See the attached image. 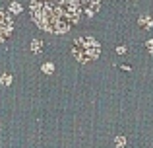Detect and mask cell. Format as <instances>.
<instances>
[{
    "mask_svg": "<svg viewBox=\"0 0 153 148\" xmlns=\"http://www.w3.org/2000/svg\"><path fill=\"white\" fill-rule=\"evenodd\" d=\"M79 0H31V16L49 33H66L79 22Z\"/></svg>",
    "mask_w": 153,
    "mask_h": 148,
    "instance_id": "obj_1",
    "label": "cell"
},
{
    "mask_svg": "<svg viewBox=\"0 0 153 148\" xmlns=\"http://www.w3.org/2000/svg\"><path fill=\"white\" fill-rule=\"evenodd\" d=\"M99 53H101V47H99L97 39L89 37V35H79L72 45V55L78 62H89L97 59Z\"/></svg>",
    "mask_w": 153,
    "mask_h": 148,
    "instance_id": "obj_2",
    "label": "cell"
},
{
    "mask_svg": "<svg viewBox=\"0 0 153 148\" xmlns=\"http://www.w3.org/2000/svg\"><path fill=\"white\" fill-rule=\"evenodd\" d=\"M14 31V22H12V16L6 10L0 8V43L8 37V35Z\"/></svg>",
    "mask_w": 153,
    "mask_h": 148,
    "instance_id": "obj_3",
    "label": "cell"
},
{
    "mask_svg": "<svg viewBox=\"0 0 153 148\" xmlns=\"http://www.w3.org/2000/svg\"><path fill=\"white\" fill-rule=\"evenodd\" d=\"M99 6H101V0H83V12L89 18L99 12Z\"/></svg>",
    "mask_w": 153,
    "mask_h": 148,
    "instance_id": "obj_4",
    "label": "cell"
},
{
    "mask_svg": "<svg viewBox=\"0 0 153 148\" xmlns=\"http://www.w3.org/2000/svg\"><path fill=\"white\" fill-rule=\"evenodd\" d=\"M138 26L142 27V29H151V27H153V18L147 16V14H142L138 18Z\"/></svg>",
    "mask_w": 153,
    "mask_h": 148,
    "instance_id": "obj_5",
    "label": "cell"
},
{
    "mask_svg": "<svg viewBox=\"0 0 153 148\" xmlns=\"http://www.w3.org/2000/svg\"><path fill=\"white\" fill-rule=\"evenodd\" d=\"M22 10H23L22 4H18V2H12V4H10V12H12V14H19Z\"/></svg>",
    "mask_w": 153,
    "mask_h": 148,
    "instance_id": "obj_6",
    "label": "cell"
},
{
    "mask_svg": "<svg viewBox=\"0 0 153 148\" xmlns=\"http://www.w3.org/2000/svg\"><path fill=\"white\" fill-rule=\"evenodd\" d=\"M114 146H116V148H124V146H126V137H116Z\"/></svg>",
    "mask_w": 153,
    "mask_h": 148,
    "instance_id": "obj_7",
    "label": "cell"
},
{
    "mask_svg": "<svg viewBox=\"0 0 153 148\" xmlns=\"http://www.w3.org/2000/svg\"><path fill=\"white\" fill-rule=\"evenodd\" d=\"M31 51H33V53H39V51H41V41H39V39H33V41H31Z\"/></svg>",
    "mask_w": 153,
    "mask_h": 148,
    "instance_id": "obj_8",
    "label": "cell"
},
{
    "mask_svg": "<svg viewBox=\"0 0 153 148\" xmlns=\"http://www.w3.org/2000/svg\"><path fill=\"white\" fill-rule=\"evenodd\" d=\"M0 82H2V86H8V84H12V74H2Z\"/></svg>",
    "mask_w": 153,
    "mask_h": 148,
    "instance_id": "obj_9",
    "label": "cell"
},
{
    "mask_svg": "<svg viewBox=\"0 0 153 148\" xmlns=\"http://www.w3.org/2000/svg\"><path fill=\"white\" fill-rule=\"evenodd\" d=\"M52 70H54V66H52V62H47V65H43V72H47V74H51Z\"/></svg>",
    "mask_w": 153,
    "mask_h": 148,
    "instance_id": "obj_10",
    "label": "cell"
},
{
    "mask_svg": "<svg viewBox=\"0 0 153 148\" xmlns=\"http://www.w3.org/2000/svg\"><path fill=\"white\" fill-rule=\"evenodd\" d=\"M146 45H147V51H149V53L153 55V39H149V41H147Z\"/></svg>",
    "mask_w": 153,
    "mask_h": 148,
    "instance_id": "obj_11",
    "label": "cell"
},
{
    "mask_svg": "<svg viewBox=\"0 0 153 148\" xmlns=\"http://www.w3.org/2000/svg\"><path fill=\"white\" fill-rule=\"evenodd\" d=\"M116 53H118V55H124V53H126V47H124V45L116 47Z\"/></svg>",
    "mask_w": 153,
    "mask_h": 148,
    "instance_id": "obj_12",
    "label": "cell"
}]
</instances>
